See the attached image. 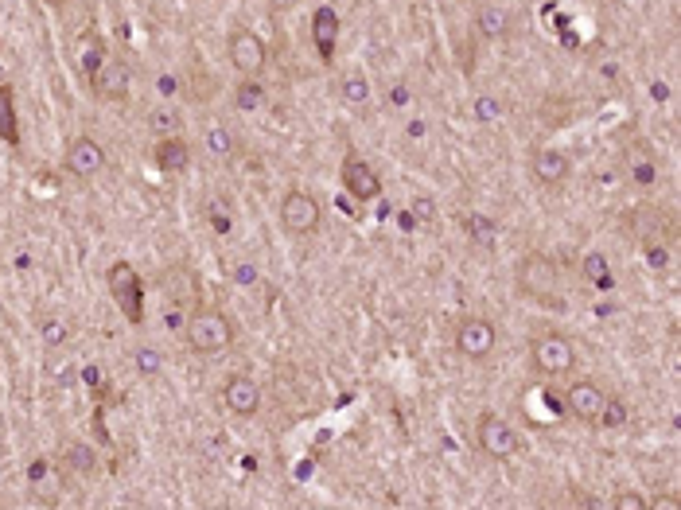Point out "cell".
<instances>
[{"instance_id": "37", "label": "cell", "mask_w": 681, "mask_h": 510, "mask_svg": "<svg viewBox=\"0 0 681 510\" xmlns=\"http://www.w3.org/2000/svg\"><path fill=\"white\" fill-rule=\"evenodd\" d=\"M390 94H394V98H390V102H394V106H401V102H409V90H405V86H394V90H390Z\"/></svg>"}, {"instance_id": "29", "label": "cell", "mask_w": 681, "mask_h": 510, "mask_svg": "<svg viewBox=\"0 0 681 510\" xmlns=\"http://www.w3.org/2000/svg\"><path fill=\"white\" fill-rule=\"evenodd\" d=\"M584 273H588V277H596V285H600V289H611V277H608V269H604V257L600 254H592L588 261H584Z\"/></svg>"}, {"instance_id": "36", "label": "cell", "mask_w": 681, "mask_h": 510, "mask_svg": "<svg viewBox=\"0 0 681 510\" xmlns=\"http://www.w3.org/2000/svg\"><path fill=\"white\" fill-rule=\"evenodd\" d=\"M296 4H300V0H269V8H273V12H292Z\"/></svg>"}, {"instance_id": "16", "label": "cell", "mask_w": 681, "mask_h": 510, "mask_svg": "<svg viewBox=\"0 0 681 510\" xmlns=\"http://www.w3.org/2000/svg\"><path fill=\"white\" fill-rule=\"evenodd\" d=\"M152 164H156L160 172H183V168L191 164V148H187V141H180V137H164V141L152 145Z\"/></svg>"}, {"instance_id": "5", "label": "cell", "mask_w": 681, "mask_h": 510, "mask_svg": "<svg viewBox=\"0 0 681 510\" xmlns=\"http://www.w3.org/2000/svg\"><path fill=\"white\" fill-rule=\"evenodd\" d=\"M456 355L467 359V363H487L491 355H495V347H499V331L495 324L487 320V316H464L460 324H456Z\"/></svg>"}, {"instance_id": "28", "label": "cell", "mask_w": 681, "mask_h": 510, "mask_svg": "<svg viewBox=\"0 0 681 510\" xmlns=\"http://www.w3.org/2000/svg\"><path fill=\"white\" fill-rule=\"evenodd\" d=\"M137 374H141V378H156V374H160V355H156L152 347H141V351H137Z\"/></svg>"}, {"instance_id": "33", "label": "cell", "mask_w": 681, "mask_h": 510, "mask_svg": "<svg viewBox=\"0 0 681 510\" xmlns=\"http://www.w3.org/2000/svg\"><path fill=\"white\" fill-rule=\"evenodd\" d=\"M646 507H658V510H678V495H662V499H654V503H646Z\"/></svg>"}, {"instance_id": "27", "label": "cell", "mask_w": 681, "mask_h": 510, "mask_svg": "<svg viewBox=\"0 0 681 510\" xmlns=\"http://www.w3.org/2000/svg\"><path fill=\"white\" fill-rule=\"evenodd\" d=\"M654 176H658L654 160H643V156H635V160H631V180L639 183V187H650V183H654Z\"/></svg>"}, {"instance_id": "11", "label": "cell", "mask_w": 681, "mask_h": 510, "mask_svg": "<svg viewBox=\"0 0 681 510\" xmlns=\"http://www.w3.org/2000/svg\"><path fill=\"white\" fill-rule=\"evenodd\" d=\"M222 405H226L230 417H242V421L257 417V413H261V386H257V378H250V374H230L226 386H222Z\"/></svg>"}, {"instance_id": "1", "label": "cell", "mask_w": 681, "mask_h": 510, "mask_svg": "<svg viewBox=\"0 0 681 510\" xmlns=\"http://www.w3.org/2000/svg\"><path fill=\"white\" fill-rule=\"evenodd\" d=\"M183 339H187V351H191V355L211 359V355H222V351L234 347V324H230V316L218 312V308H195L191 320H187V328H183Z\"/></svg>"}, {"instance_id": "30", "label": "cell", "mask_w": 681, "mask_h": 510, "mask_svg": "<svg viewBox=\"0 0 681 510\" xmlns=\"http://www.w3.org/2000/svg\"><path fill=\"white\" fill-rule=\"evenodd\" d=\"M67 339V324H59V320H43V343L47 347H59Z\"/></svg>"}, {"instance_id": "13", "label": "cell", "mask_w": 681, "mask_h": 510, "mask_svg": "<svg viewBox=\"0 0 681 510\" xmlns=\"http://www.w3.org/2000/svg\"><path fill=\"white\" fill-rule=\"evenodd\" d=\"M604 401H608V390H604V386L580 378V382L569 386V394H565V413H573L576 421H584V425H596Z\"/></svg>"}, {"instance_id": "23", "label": "cell", "mask_w": 681, "mask_h": 510, "mask_svg": "<svg viewBox=\"0 0 681 510\" xmlns=\"http://www.w3.org/2000/svg\"><path fill=\"white\" fill-rule=\"evenodd\" d=\"M207 148H211V156H218V160H230V156H234L230 129H226V125H207Z\"/></svg>"}, {"instance_id": "18", "label": "cell", "mask_w": 681, "mask_h": 510, "mask_svg": "<svg viewBox=\"0 0 681 510\" xmlns=\"http://www.w3.org/2000/svg\"><path fill=\"white\" fill-rule=\"evenodd\" d=\"M234 106L242 113H257L265 106V86H261L257 78H242V82L234 86Z\"/></svg>"}, {"instance_id": "39", "label": "cell", "mask_w": 681, "mask_h": 510, "mask_svg": "<svg viewBox=\"0 0 681 510\" xmlns=\"http://www.w3.org/2000/svg\"><path fill=\"white\" fill-rule=\"evenodd\" d=\"M43 4H51V8H63V4H71V0H43Z\"/></svg>"}, {"instance_id": "2", "label": "cell", "mask_w": 681, "mask_h": 510, "mask_svg": "<svg viewBox=\"0 0 681 510\" xmlns=\"http://www.w3.org/2000/svg\"><path fill=\"white\" fill-rule=\"evenodd\" d=\"M475 444H479V452L487 456V460H495V464H506V460H514L518 452H522V437H518V429L499 417V413H479V421H475Z\"/></svg>"}, {"instance_id": "7", "label": "cell", "mask_w": 681, "mask_h": 510, "mask_svg": "<svg viewBox=\"0 0 681 510\" xmlns=\"http://www.w3.org/2000/svg\"><path fill=\"white\" fill-rule=\"evenodd\" d=\"M320 203H316V195H308V191H300V187H292L285 199H281V226H285L292 238H312L316 230H320Z\"/></svg>"}, {"instance_id": "3", "label": "cell", "mask_w": 681, "mask_h": 510, "mask_svg": "<svg viewBox=\"0 0 681 510\" xmlns=\"http://www.w3.org/2000/svg\"><path fill=\"white\" fill-rule=\"evenodd\" d=\"M530 366L545 374V378H561V374H573L576 366V347L569 335L561 331H541L530 339Z\"/></svg>"}, {"instance_id": "12", "label": "cell", "mask_w": 681, "mask_h": 510, "mask_svg": "<svg viewBox=\"0 0 681 510\" xmlns=\"http://www.w3.org/2000/svg\"><path fill=\"white\" fill-rule=\"evenodd\" d=\"M339 180H343V191H347L355 203H370V199H378V195H382V180H378V172H374L362 156H347V160H343Z\"/></svg>"}, {"instance_id": "17", "label": "cell", "mask_w": 681, "mask_h": 510, "mask_svg": "<svg viewBox=\"0 0 681 510\" xmlns=\"http://www.w3.org/2000/svg\"><path fill=\"white\" fill-rule=\"evenodd\" d=\"M0 141L4 145H20V121H16V94L8 82H0Z\"/></svg>"}, {"instance_id": "32", "label": "cell", "mask_w": 681, "mask_h": 510, "mask_svg": "<svg viewBox=\"0 0 681 510\" xmlns=\"http://www.w3.org/2000/svg\"><path fill=\"white\" fill-rule=\"evenodd\" d=\"M615 507L619 510H646V499L643 495H635V491H623V495H615Z\"/></svg>"}, {"instance_id": "19", "label": "cell", "mask_w": 681, "mask_h": 510, "mask_svg": "<svg viewBox=\"0 0 681 510\" xmlns=\"http://www.w3.org/2000/svg\"><path fill=\"white\" fill-rule=\"evenodd\" d=\"M335 32H339V16H335L331 8H320V12H316V43H320L323 59L335 55Z\"/></svg>"}, {"instance_id": "6", "label": "cell", "mask_w": 681, "mask_h": 510, "mask_svg": "<svg viewBox=\"0 0 681 510\" xmlns=\"http://www.w3.org/2000/svg\"><path fill=\"white\" fill-rule=\"evenodd\" d=\"M109 292L117 300V308L129 316V324H141L144 320V281L141 273L129 265V261H113L109 265Z\"/></svg>"}, {"instance_id": "38", "label": "cell", "mask_w": 681, "mask_h": 510, "mask_svg": "<svg viewBox=\"0 0 681 510\" xmlns=\"http://www.w3.org/2000/svg\"><path fill=\"white\" fill-rule=\"evenodd\" d=\"M417 215H421V219H429V215H432V203H429V199H417Z\"/></svg>"}, {"instance_id": "14", "label": "cell", "mask_w": 681, "mask_h": 510, "mask_svg": "<svg viewBox=\"0 0 681 510\" xmlns=\"http://www.w3.org/2000/svg\"><path fill=\"white\" fill-rule=\"evenodd\" d=\"M28 495L36 503H43V507H55L63 499V472L47 456H39V460L28 464Z\"/></svg>"}, {"instance_id": "34", "label": "cell", "mask_w": 681, "mask_h": 510, "mask_svg": "<svg viewBox=\"0 0 681 510\" xmlns=\"http://www.w3.org/2000/svg\"><path fill=\"white\" fill-rule=\"evenodd\" d=\"M646 261H650V265H666V250H662V246H650V250H646Z\"/></svg>"}, {"instance_id": "8", "label": "cell", "mask_w": 681, "mask_h": 510, "mask_svg": "<svg viewBox=\"0 0 681 510\" xmlns=\"http://www.w3.org/2000/svg\"><path fill=\"white\" fill-rule=\"evenodd\" d=\"M226 59L230 67L242 74V78H261L265 63H269V51H265V39L250 32V28H238L230 32V43H226Z\"/></svg>"}, {"instance_id": "4", "label": "cell", "mask_w": 681, "mask_h": 510, "mask_svg": "<svg viewBox=\"0 0 681 510\" xmlns=\"http://www.w3.org/2000/svg\"><path fill=\"white\" fill-rule=\"evenodd\" d=\"M557 281H561V273H557L553 257L545 254H526L514 265V285H518V292L526 300H538V304L553 300L557 296Z\"/></svg>"}, {"instance_id": "21", "label": "cell", "mask_w": 681, "mask_h": 510, "mask_svg": "<svg viewBox=\"0 0 681 510\" xmlns=\"http://www.w3.org/2000/svg\"><path fill=\"white\" fill-rule=\"evenodd\" d=\"M506 24H510V20H506V12L495 8V4H483V8H479V16H475V28H479L487 39L506 36Z\"/></svg>"}, {"instance_id": "22", "label": "cell", "mask_w": 681, "mask_h": 510, "mask_svg": "<svg viewBox=\"0 0 681 510\" xmlns=\"http://www.w3.org/2000/svg\"><path fill=\"white\" fill-rule=\"evenodd\" d=\"M339 94H343V102H347V106H366L374 90H370V82H366L362 74H347V78L339 82Z\"/></svg>"}, {"instance_id": "9", "label": "cell", "mask_w": 681, "mask_h": 510, "mask_svg": "<svg viewBox=\"0 0 681 510\" xmlns=\"http://www.w3.org/2000/svg\"><path fill=\"white\" fill-rule=\"evenodd\" d=\"M90 90H94V98H102V102H125L129 90H133V71H129V63L117 59V55H106L102 67L90 74Z\"/></svg>"}, {"instance_id": "25", "label": "cell", "mask_w": 681, "mask_h": 510, "mask_svg": "<svg viewBox=\"0 0 681 510\" xmlns=\"http://www.w3.org/2000/svg\"><path fill=\"white\" fill-rule=\"evenodd\" d=\"M623 421H627V405L619 398H611L608 394V401H604V409H600V429H623Z\"/></svg>"}, {"instance_id": "24", "label": "cell", "mask_w": 681, "mask_h": 510, "mask_svg": "<svg viewBox=\"0 0 681 510\" xmlns=\"http://www.w3.org/2000/svg\"><path fill=\"white\" fill-rule=\"evenodd\" d=\"M207 219H211V230H215V234H230V230H234V207H230L226 199H215V203L207 207Z\"/></svg>"}, {"instance_id": "35", "label": "cell", "mask_w": 681, "mask_h": 510, "mask_svg": "<svg viewBox=\"0 0 681 510\" xmlns=\"http://www.w3.org/2000/svg\"><path fill=\"white\" fill-rule=\"evenodd\" d=\"M495 113H499V106H495L491 98H483V102H479V117H483V121H487V117H495Z\"/></svg>"}, {"instance_id": "10", "label": "cell", "mask_w": 681, "mask_h": 510, "mask_svg": "<svg viewBox=\"0 0 681 510\" xmlns=\"http://www.w3.org/2000/svg\"><path fill=\"white\" fill-rule=\"evenodd\" d=\"M63 168L82 183L98 180L106 172V148L98 145L94 137H74L67 145V156H63Z\"/></svg>"}, {"instance_id": "31", "label": "cell", "mask_w": 681, "mask_h": 510, "mask_svg": "<svg viewBox=\"0 0 681 510\" xmlns=\"http://www.w3.org/2000/svg\"><path fill=\"white\" fill-rule=\"evenodd\" d=\"M148 125H152V129H164V133H172V129H176V125H180V117H176V113H148Z\"/></svg>"}, {"instance_id": "15", "label": "cell", "mask_w": 681, "mask_h": 510, "mask_svg": "<svg viewBox=\"0 0 681 510\" xmlns=\"http://www.w3.org/2000/svg\"><path fill=\"white\" fill-rule=\"evenodd\" d=\"M573 172V160L565 148H538L530 156V176L541 183V187H561Z\"/></svg>"}, {"instance_id": "26", "label": "cell", "mask_w": 681, "mask_h": 510, "mask_svg": "<svg viewBox=\"0 0 681 510\" xmlns=\"http://www.w3.org/2000/svg\"><path fill=\"white\" fill-rule=\"evenodd\" d=\"M67 460L74 464V472L90 475L94 472V452L86 448V444H71V452H67Z\"/></svg>"}, {"instance_id": "20", "label": "cell", "mask_w": 681, "mask_h": 510, "mask_svg": "<svg viewBox=\"0 0 681 510\" xmlns=\"http://www.w3.org/2000/svg\"><path fill=\"white\" fill-rule=\"evenodd\" d=\"M464 230H467V238L479 246V250H487L495 238H499V226L487 219V215H467L464 219Z\"/></svg>"}]
</instances>
